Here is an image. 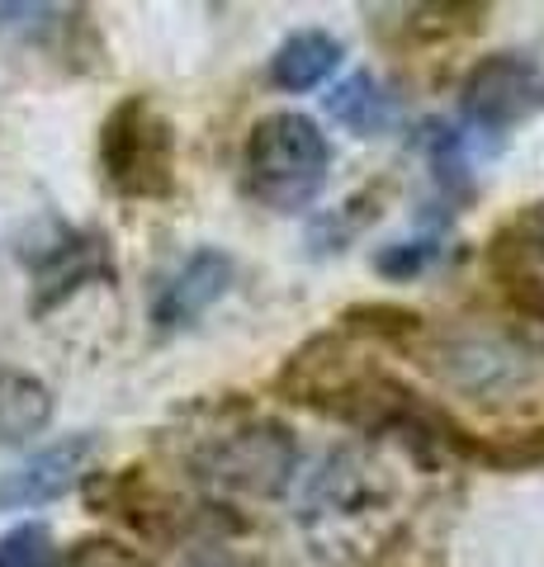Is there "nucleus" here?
Returning a JSON list of instances; mask_svg holds the SVG:
<instances>
[{
	"instance_id": "f257e3e1",
	"label": "nucleus",
	"mask_w": 544,
	"mask_h": 567,
	"mask_svg": "<svg viewBox=\"0 0 544 567\" xmlns=\"http://www.w3.org/2000/svg\"><path fill=\"white\" fill-rule=\"evenodd\" d=\"M185 464L204 487L227 496H279L298 468V440L256 406H214L189 435Z\"/></svg>"
},
{
	"instance_id": "f03ea898",
	"label": "nucleus",
	"mask_w": 544,
	"mask_h": 567,
	"mask_svg": "<svg viewBox=\"0 0 544 567\" xmlns=\"http://www.w3.org/2000/svg\"><path fill=\"white\" fill-rule=\"evenodd\" d=\"M331 175V142L318 118L275 110L252 123L242 142V189L270 213H298L322 194Z\"/></svg>"
},
{
	"instance_id": "7ed1b4c3",
	"label": "nucleus",
	"mask_w": 544,
	"mask_h": 567,
	"mask_svg": "<svg viewBox=\"0 0 544 567\" xmlns=\"http://www.w3.org/2000/svg\"><path fill=\"white\" fill-rule=\"evenodd\" d=\"M100 175L119 199H171L175 123L147 95H124L100 123Z\"/></svg>"
},
{
	"instance_id": "20e7f679",
	"label": "nucleus",
	"mask_w": 544,
	"mask_h": 567,
	"mask_svg": "<svg viewBox=\"0 0 544 567\" xmlns=\"http://www.w3.org/2000/svg\"><path fill=\"white\" fill-rule=\"evenodd\" d=\"M544 110V71L525 52H493L460 81V114L483 133L516 128Z\"/></svg>"
},
{
	"instance_id": "39448f33",
	"label": "nucleus",
	"mask_w": 544,
	"mask_h": 567,
	"mask_svg": "<svg viewBox=\"0 0 544 567\" xmlns=\"http://www.w3.org/2000/svg\"><path fill=\"white\" fill-rule=\"evenodd\" d=\"M100 458L95 435H62L58 445L29 454L24 464H14L0 477V511H33L48 502H62L66 492H76L91 477Z\"/></svg>"
},
{
	"instance_id": "423d86ee",
	"label": "nucleus",
	"mask_w": 544,
	"mask_h": 567,
	"mask_svg": "<svg viewBox=\"0 0 544 567\" xmlns=\"http://www.w3.org/2000/svg\"><path fill=\"white\" fill-rule=\"evenodd\" d=\"M487 265H493L502 293L521 312L544 322V199L497 227L493 241H487Z\"/></svg>"
},
{
	"instance_id": "0eeeda50",
	"label": "nucleus",
	"mask_w": 544,
	"mask_h": 567,
	"mask_svg": "<svg viewBox=\"0 0 544 567\" xmlns=\"http://www.w3.org/2000/svg\"><path fill=\"white\" fill-rule=\"evenodd\" d=\"M237 265L218 246H199L195 256H185V265L175 270L152 298V327L156 331H185L233 289Z\"/></svg>"
},
{
	"instance_id": "6e6552de",
	"label": "nucleus",
	"mask_w": 544,
	"mask_h": 567,
	"mask_svg": "<svg viewBox=\"0 0 544 567\" xmlns=\"http://www.w3.org/2000/svg\"><path fill=\"white\" fill-rule=\"evenodd\" d=\"M91 279H114V260H110V241L100 233H66L43 251V260L33 265V284H39V298H33V312L58 308L62 298H72L81 284Z\"/></svg>"
},
{
	"instance_id": "1a4fd4ad",
	"label": "nucleus",
	"mask_w": 544,
	"mask_h": 567,
	"mask_svg": "<svg viewBox=\"0 0 544 567\" xmlns=\"http://www.w3.org/2000/svg\"><path fill=\"white\" fill-rule=\"evenodd\" d=\"M337 66H341V39H331L327 29H298L275 48L270 81L289 95H304L312 85H322Z\"/></svg>"
},
{
	"instance_id": "9d476101",
	"label": "nucleus",
	"mask_w": 544,
	"mask_h": 567,
	"mask_svg": "<svg viewBox=\"0 0 544 567\" xmlns=\"http://www.w3.org/2000/svg\"><path fill=\"white\" fill-rule=\"evenodd\" d=\"M52 421V388L24 369H0V445H24Z\"/></svg>"
},
{
	"instance_id": "9b49d317",
	"label": "nucleus",
	"mask_w": 544,
	"mask_h": 567,
	"mask_svg": "<svg viewBox=\"0 0 544 567\" xmlns=\"http://www.w3.org/2000/svg\"><path fill=\"white\" fill-rule=\"evenodd\" d=\"M327 110H331V118L350 123L356 133H374L379 118H383V95H379L374 76L360 71V76H350L346 85H337V91L327 95Z\"/></svg>"
},
{
	"instance_id": "f8f14e48",
	"label": "nucleus",
	"mask_w": 544,
	"mask_h": 567,
	"mask_svg": "<svg viewBox=\"0 0 544 567\" xmlns=\"http://www.w3.org/2000/svg\"><path fill=\"white\" fill-rule=\"evenodd\" d=\"M62 6H0V39L6 43H48L66 24Z\"/></svg>"
},
{
	"instance_id": "ddd939ff",
	"label": "nucleus",
	"mask_w": 544,
	"mask_h": 567,
	"mask_svg": "<svg viewBox=\"0 0 544 567\" xmlns=\"http://www.w3.org/2000/svg\"><path fill=\"white\" fill-rule=\"evenodd\" d=\"M58 544L39 520H24L10 535H0V567H58Z\"/></svg>"
},
{
	"instance_id": "4468645a",
	"label": "nucleus",
	"mask_w": 544,
	"mask_h": 567,
	"mask_svg": "<svg viewBox=\"0 0 544 567\" xmlns=\"http://www.w3.org/2000/svg\"><path fill=\"white\" fill-rule=\"evenodd\" d=\"M58 567H152V563L114 535H85L58 558Z\"/></svg>"
},
{
	"instance_id": "2eb2a0df",
	"label": "nucleus",
	"mask_w": 544,
	"mask_h": 567,
	"mask_svg": "<svg viewBox=\"0 0 544 567\" xmlns=\"http://www.w3.org/2000/svg\"><path fill=\"white\" fill-rule=\"evenodd\" d=\"M379 275H389V279H412L421 265H427V251H421V241H408V246H383L379 251Z\"/></svg>"
}]
</instances>
